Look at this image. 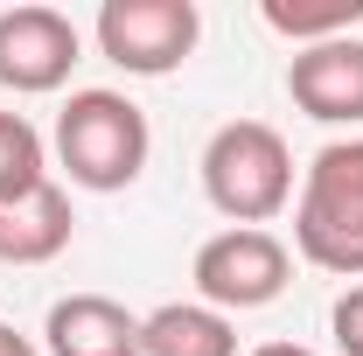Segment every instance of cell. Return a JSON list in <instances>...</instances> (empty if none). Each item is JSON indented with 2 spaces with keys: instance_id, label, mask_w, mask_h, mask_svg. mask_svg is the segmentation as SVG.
I'll return each instance as SVG.
<instances>
[{
  "instance_id": "5b68a950",
  "label": "cell",
  "mask_w": 363,
  "mask_h": 356,
  "mask_svg": "<svg viewBox=\"0 0 363 356\" xmlns=\"http://www.w3.org/2000/svg\"><path fill=\"white\" fill-rule=\"evenodd\" d=\"M203 14L196 0H105L98 7V49L126 77H168L196 56Z\"/></svg>"
},
{
  "instance_id": "9a60e30c",
  "label": "cell",
  "mask_w": 363,
  "mask_h": 356,
  "mask_svg": "<svg viewBox=\"0 0 363 356\" xmlns=\"http://www.w3.org/2000/svg\"><path fill=\"white\" fill-rule=\"evenodd\" d=\"M252 356H315V350H301V343H259Z\"/></svg>"
},
{
  "instance_id": "8fae6325",
  "label": "cell",
  "mask_w": 363,
  "mask_h": 356,
  "mask_svg": "<svg viewBox=\"0 0 363 356\" xmlns=\"http://www.w3.org/2000/svg\"><path fill=\"white\" fill-rule=\"evenodd\" d=\"M259 21L286 43L315 49V43H335L363 21V0H259Z\"/></svg>"
},
{
  "instance_id": "7a4b0ae2",
  "label": "cell",
  "mask_w": 363,
  "mask_h": 356,
  "mask_svg": "<svg viewBox=\"0 0 363 356\" xmlns=\"http://www.w3.org/2000/svg\"><path fill=\"white\" fill-rule=\"evenodd\" d=\"M294 245L321 272L363 279V140H328L294 196Z\"/></svg>"
},
{
  "instance_id": "30bf717a",
  "label": "cell",
  "mask_w": 363,
  "mask_h": 356,
  "mask_svg": "<svg viewBox=\"0 0 363 356\" xmlns=\"http://www.w3.org/2000/svg\"><path fill=\"white\" fill-rule=\"evenodd\" d=\"M140 356H238V335H230V314L203 301H168L140 314Z\"/></svg>"
},
{
  "instance_id": "52a82bcc",
  "label": "cell",
  "mask_w": 363,
  "mask_h": 356,
  "mask_svg": "<svg viewBox=\"0 0 363 356\" xmlns=\"http://www.w3.org/2000/svg\"><path fill=\"white\" fill-rule=\"evenodd\" d=\"M286 98L321 119V126H363V35L294 49L286 63Z\"/></svg>"
},
{
  "instance_id": "277c9868",
  "label": "cell",
  "mask_w": 363,
  "mask_h": 356,
  "mask_svg": "<svg viewBox=\"0 0 363 356\" xmlns=\"http://www.w3.org/2000/svg\"><path fill=\"white\" fill-rule=\"evenodd\" d=\"M196 294H203V308L217 314H245V308H266L286 294V279H294V252L272 238V230H245V223H230L217 238H203L196 245Z\"/></svg>"
},
{
  "instance_id": "6da1fadb",
  "label": "cell",
  "mask_w": 363,
  "mask_h": 356,
  "mask_svg": "<svg viewBox=\"0 0 363 356\" xmlns=\"http://www.w3.org/2000/svg\"><path fill=\"white\" fill-rule=\"evenodd\" d=\"M147 154H154V133L126 91H70V105L56 112V161L91 196L133 189Z\"/></svg>"
},
{
  "instance_id": "8992f818",
  "label": "cell",
  "mask_w": 363,
  "mask_h": 356,
  "mask_svg": "<svg viewBox=\"0 0 363 356\" xmlns=\"http://www.w3.org/2000/svg\"><path fill=\"white\" fill-rule=\"evenodd\" d=\"M84 56V35L63 7H0V84L14 98H43V91H63L70 70Z\"/></svg>"
},
{
  "instance_id": "9c48e42d",
  "label": "cell",
  "mask_w": 363,
  "mask_h": 356,
  "mask_svg": "<svg viewBox=\"0 0 363 356\" xmlns=\"http://www.w3.org/2000/svg\"><path fill=\"white\" fill-rule=\"evenodd\" d=\"M77 230V210L56 182H35L28 196L0 203V266H49Z\"/></svg>"
},
{
  "instance_id": "3957f363",
  "label": "cell",
  "mask_w": 363,
  "mask_h": 356,
  "mask_svg": "<svg viewBox=\"0 0 363 356\" xmlns=\"http://www.w3.org/2000/svg\"><path fill=\"white\" fill-rule=\"evenodd\" d=\"M203 196L210 210L245 230H266L294 203V154L266 119H230L203 147Z\"/></svg>"
},
{
  "instance_id": "ba28073f",
  "label": "cell",
  "mask_w": 363,
  "mask_h": 356,
  "mask_svg": "<svg viewBox=\"0 0 363 356\" xmlns=\"http://www.w3.org/2000/svg\"><path fill=\"white\" fill-rule=\"evenodd\" d=\"M49 356H140V314L112 294H63L43 321Z\"/></svg>"
},
{
  "instance_id": "7c38bea8",
  "label": "cell",
  "mask_w": 363,
  "mask_h": 356,
  "mask_svg": "<svg viewBox=\"0 0 363 356\" xmlns=\"http://www.w3.org/2000/svg\"><path fill=\"white\" fill-rule=\"evenodd\" d=\"M43 168H49L43 133H35L21 112H0V203H14V196H28L35 182H49Z\"/></svg>"
},
{
  "instance_id": "5bb4252c",
  "label": "cell",
  "mask_w": 363,
  "mask_h": 356,
  "mask_svg": "<svg viewBox=\"0 0 363 356\" xmlns=\"http://www.w3.org/2000/svg\"><path fill=\"white\" fill-rule=\"evenodd\" d=\"M0 356H43V350H35V343H28V335H14V328H7V321H0Z\"/></svg>"
},
{
  "instance_id": "4fadbf2b",
  "label": "cell",
  "mask_w": 363,
  "mask_h": 356,
  "mask_svg": "<svg viewBox=\"0 0 363 356\" xmlns=\"http://www.w3.org/2000/svg\"><path fill=\"white\" fill-rule=\"evenodd\" d=\"M328 335H335V350H342V356H363V279L328 308Z\"/></svg>"
}]
</instances>
